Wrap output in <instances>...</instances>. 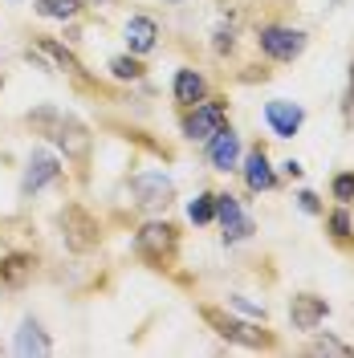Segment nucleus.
<instances>
[{
    "instance_id": "f257e3e1",
    "label": "nucleus",
    "mask_w": 354,
    "mask_h": 358,
    "mask_svg": "<svg viewBox=\"0 0 354 358\" xmlns=\"http://www.w3.org/2000/svg\"><path fill=\"white\" fill-rule=\"evenodd\" d=\"M29 122L37 127V131H45L66 155H73V159H82L90 151V134H86V127L78 122V118H69V114H62V110H53V106H41V110H33L29 114Z\"/></svg>"
},
{
    "instance_id": "f03ea898",
    "label": "nucleus",
    "mask_w": 354,
    "mask_h": 358,
    "mask_svg": "<svg viewBox=\"0 0 354 358\" xmlns=\"http://www.w3.org/2000/svg\"><path fill=\"white\" fill-rule=\"evenodd\" d=\"M261 53L273 57V62H293V57H302L306 53V33L302 29H285V24H269L261 29Z\"/></svg>"
},
{
    "instance_id": "7ed1b4c3",
    "label": "nucleus",
    "mask_w": 354,
    "mask_h": 358,
    "mask_svg": "<svg viewBox=\"0 0 354 358\" xmlns=\"http://www.w3.org/2000/svg\"><path fill=\"white\" fill-rule=\"evenodd\" d=\"M134 248H139V257H147V261H155V265H163L171 252H176V228L171 224H143L139 228V236H134Z\"/></svg>"
},
{
    "instance_id": "20e7f679",
    "label": "nucleus",
    "mask_w": 354,
    "mask_h": 358,
    "mask_svg": "<svg viewBox=\"0 0 354 358\" xmlns=\"http://www.w3.org/2000/svg\"><path fill=\"white\" fill-rule=\"evenodd\" d=\"M131 192H134V203H143V208H167L171 196H176V183L163 171H139L131 179Z\"/></svg>"
},
{
    "instance_id": "39448f33",
    "label": "nucleus",
    "mask_w": 354,
    "mask_h": 358,
    "mask_svg": "<svg viewBox=\"0 0 354 358\" xmlns=\"http://www.w3.org/2000/svg\"><path fill=\"white\" fill-rule=\"evenodd\" d=\"M62 228H66V245L73 252H86V248L98 245V220L82 212V208H66L62 212Z\"/></svg>"
},
{
    "instance_id": "423d86ee",
    "label": "nucleus",
    "mask_w": 354,
    "mask_h": 358,
    "mask_svg": "<svg viewBox=\"0 0 354 358\" xmlns=\"http://www.w3.org/2000/svg\"><path fill=\"white\" fill-rule=\"evenodd\" d=\"M216 220L224 224V245H236L244 236H253V220L241 212L236 196H216Z\"/></svg>"
},
{
    "instance_id": "0eeeda50",
    "label": "nucleus",
    "mask_w": 354,
    "mask_h": 358,
    "mask_svg": "<svg viewBox=\"0 0 354 358\" xmlns=\"http://www.w3.org/2000/svg\"><path fill=\"white\" fill-rule=\"evenodd\" d=\"M220 127H228V122H224V106L220 102H204V106L196 102V110L187 114V122H183L187 138H196V143H208Z\"/></svg>"
},
{
    "instance_id": "6e6552de",
    "label": "nucleus",
    "mask_w": 354,
    "mask_h": 358,
    "mask_svg": "<svg viewBox=\"0 0 354 358\" xmlns=\"http://www.w3.org/2000/svg\"><path fill=\"white\" fill-rule=\"evenodd\" d=\"M326 297H313V293H297L293 301H289V322H293V330H318L322 322H326Z\"/></svg>"
},
{
    "instance_id": "1a4fd4ad",
    "label": "nucleus",
    "mask_w": 354,
    "mask_h": 358,
    "mask_svg": "<svg viewBox=\"0 0 354 358\" xmlns=\"http://www.w3.org/2000/svg\"><path fill=\"white\" fill-rule=\"evenodd\" d=\"M265 122L273 127V134H281V138H293V134L302 131V122H306V110H302L297 102L273 98V102L265 106Z\"/></svg>"
},
{
    "instance_id": "9d476101",
    "label": "nucleus",
    "mask_w": 354,
    "mask_h": 358,
    "mask_svg": "<svg viewBox=\"0 0 354 358\" xmlns=\"http://www.w3.org/2000/svg\"><path fill=\"white\" fill-rule=\"evenodd\" d=\"M208 163L216 171H232L241 163V138L232 134V127H220V131L208 138Z\"/></svg>"
},
{
    "instance_id": "9b49d317",
    "label": "nucleus",
    "mask_w": 354,
    "mask_h": 358,
    "mask_svg": "<svg viewBox=\"0 0 354 358\" xmlns=\"http://www.w3.org/2000/svg\"><path fill=\"white\" fill-rule=\"evenodd\" d=\"M57 159L49 155V151H33L29 155V167H24V179H21V196H33V192H41L45 183H53L57 179Z\"/></svg>"
},
{
    "instance_id": "f8f14e48",
    "label": "nucleus",
    "mask_w": 354,
    "mask_h": 358,
    "mask_svg": "<svg viewBox=\"0 0 354 358\" xmlns=\"http://www.w3.org/2000/svg\"><path fill=\"white\" fill-rule=\"evenodd\" d=\"M204 317L216 326V334L220 338H232V342H244V346H269V334L253 330V326H244V322H236V317H224L220 310H204Z\"/></svg>"
},
{
    "instance_id": "ddd939ff",
    "label": "nucleus",
    "mask_w": 354,
    "mask_h": 358,
    "mask_svg": "<svg viewBox=\"0 0 354 358\" xmlns=\"http://www.w3.org/2000/svg\"><path fill=\"white\" fill-rule=\"evenodd\" d=\"M244 183H248V192H269V187H277V176H273L269 155L261 147L248 151V159H244Z\"/></svg>"
},
{
    "instance_id": "4468645a",
    "label": "nucleus",
    "mask_w": 354,
    "mask_h": 358,
    "mask_svg": "<svg viewBox=\"0 0 354 358\" xmlns=\"http://www.w3.org/2000/svg\"><path fill=\"white\" fill-rule=\"evenodd\" d=\"M127 45H131V53H151L159 41V24L151 21V17H131L127 21Z\"/></svg>"
},
{
    "instance_id": "2eb2a0df",
    "label": "nucleus",
    "mask_w": 354,
    "mask_h": 358,
    "mask_svg": "<svg viewBox=\"0 0 354 358\" xmlns=\"http://www.w3.org/2000/svg\"><path fill=\"white\" fill-rule=\"evenodd\" d=\"M171 90H176L179 106H196V102H204V94H208V86H204V78H199L196 69H179Z\"/></svg>"
},
{
    "instance_id": "dca6fc26",
    "label": "nucleus",
    "mask_w": 354,
    "mask_h": 358,
    "mask_svg": "<svg viewBox=\"0 0 354 358\" xmlns=\"http://www.w3.org/2000/svg\"><path fill=\"white\" fill-rule=\"evenodd\" d=\"M17 355H49V338L33 317H24L17 330Z\"/></svg>"
},
{
    "instance_id": "f3484780",
    "label": "nucleus",
    "mask_w": 354,
    "mask_h": 358,
    "mask_svg": "<svg viewBox=\"0 0 354 358\" xmlns=\"http://www.w3.org/2000/svg\"><path fill=\"white\" fill-rule=\"evenodd\" d=\"M37 49H41L45 57H53V66H57V69H66V73H82V62L69 53L66 45L53 41V37H41V41H37Z\"/></svg>"
},
{
    "instance_id": "a211bd4d",
    "label": "nucleus",
    "mask_w": 354,
    "mask_h": 358,
    "mask_svg": "<svg viewBox=\"0 0 354 358\" xmlns=\"http://www.w3.org/2000/svg\"><path fill=\"white\" fill-rule=\"evenodd\" d=\"M29 273H33V257H24V252H13V257L0 261V281L4 285H21Z\"/></svg>"
},
{
    "instance_id": "6ab92c4d",
    "label": "nucleus",
    "mask_w": 354,
    "mask_h": 358,
    "mask_svg": "<svg viewBox=\"0 0 354 358\" xmlns=\"http://www.w3.org/2000/svg\"><path fill=\"white\" fill-rule=\"evenodd\" d=\"M78 8H82V0H37V13L49 21H69V17H78Z\"/></svg>"
},
{
    "instance_id": "aec40b11",
    "label": "nucleus",
    "mask_w": 354,
    "mask_h": 358,
    "mask_svg": "<svg viewBox=\"0 0 354 358\" xmlns=\"http://www.w3.org/2000/svg\"><path fill=\"white\" fill-rule=\"evenodd\" d=\"M187 216H192V224H208V220H216V196H212V192L196 196V200L187 203Z\"/></svg>"
},
{
    "instance_id": "412c9836",
    "label": "nucleus",
    "mask_w": 354,
    "mask_h": 358,
    "mask_svg": "<svg viewBox=\"0 0 354 358\" xmlns=\"http://www.w3.org/2000/svg\"><path fill=\"white\" fill-rule=\"evenodd\" d=\"M310 355H334V358H351L354 350L346 346V342H338V338H330V334H326V338H313V342H310Z\"/></svg>"
},
{
    "instance_id": "4be33fe9",
    "label": "nucleus",
    "mask_w": 354,
    "mask_h": 358,
    "mask_svg": "<svg viewBox=\"0 0 354 358\" xmlns=\"http://www.w3.org/2000/svg\"><path fill=\"white\" fill-rule=\"evenodd\" d=\"M111 73L118 82H134V78H143V66L134 57H111Z\"/></svg>"
},
{
    "instance_id": "5701e85b",
    "label": "nucleus",
    "mask_w": 354,
    "mask_h": 358,
    "mask_svg": "<svg viewBox=\"0 0 354 358\" xmlns=\"http://www.w3.org/2000/svg\"><path fill=\"white\" fill-rule=\"evenodd\" d=\"M330 232L338 236V241H346V236H351V216H346V208H338V212L330 216Z\"/></svg>"
},
{
    "instance_id": "b1692460",
    "label": "nucleus",
    "mask_w": 354,
    "mask_h": 358,
    "mask_svg": "<svg viewBox=\"0 0 354 358\" xmlns=\"http://www.w3.org/2000/svg\"><path fill=\"white\" fill-rule=\"evenodd\" d=\"M334 200H342V203L354 200V176H338L334 179Z\"/></svg>"
},
{
    "instance_id": "393cba45",
    "label": "nucleus",
    "mask_w": 354,
    "mask_h": 358,
    "mask_svg": "<svg viewBox=\"0 0 354 358\" xmlns=\"http://www.w3.org/2000/svg\"><path fill=\"white\" fill-rule=\"evenodd\" d=\"M228 301H232V306H236V310L253 313V317H265V310H261V306H253V301H248V297H241V293H232V297H228Z\"/></svg>"
},
{
    "instance_id": "a878e982",
    "label": "nucleus",
    "mask_w": 354,
    "mask_h": 358,
    "mask_svg": "<svg viewBox=\"0 0 354 358\" xmlns=\"http://www.w3.org/2000/svg\"><path fill=\"white\" fill-rule=\"evenodd\" d=\"M297 203H302V212H310V216H318V212H322V200H318L313 192H302V196H297Z\"/></svg>"
},
{
    "instance_id": "bb28decb",
    "label": "nucleus",
    "mask_w": 354,
    "mask_h": 358,
    "mask_svg": "<svg viewBox=\"0 0 354 358\" xmlns=\"http://www.w3.org/2000/svg\"><path fill=\"white\" fill-rule=\"evenodd\" d=\"M232 33H216V53H228V49H232Z\"/></svg>"
},
{
    "instance_id": "cd10ccee",
    "label": "nucleus",
    "mask_w": 354,
    "mask_h": 358,
    "mask_svg": "<svg viewBox=\"0 0 354 358\" xmlns=\"http://www.w3.org/2000/svg\"><path fill=\"white\" fill-rule=\"evenodd\" d=\"M285 176H289V179L302 176V163H297V159H289V163H285Z\"/></svg>"
},
{
    "instance_id": "c85d7f7f",
    "label": "nucleus",
    "mask_w": 354,
    "mask_h": 358,
    "mask_svg": "<svg viewBox=\"0 0 354 358\" xmlns=\"http://www.w3.org/2000/svg\"><path fill=\"white\" fill-rule=\"evenodd\" d=\"M86 4H94V8H98V4H111V0H86Z\"/></svg>"
}]
</instances>
